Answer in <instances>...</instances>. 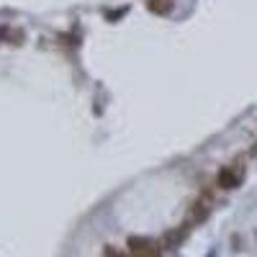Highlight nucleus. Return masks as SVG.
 <instances>
[{
	"instance_id": "nucleus-1",
	"label": "nucleus",
	"mask_w": 257,
	"mask_h": 257,
	"mask_svg": "<svg viewBox=\"0 0 257 257\" xmlns=\"http://www.w3.org/2000/svg\"><path fill=\"white\" fill-rule=\"evenodd\" d=\"M128 252L134 257H162V244L149 237H132L128 239Z\"/></svg>"
},
{
	"instance_id": "nucleus-2",
	"label": "nucleus",
	"mask_w": 257,
	"mask_h": 257,
	"mask_svg": "<svg viewBox=\"0 0 257 257\" xmlns=\"http://www.w3.org/2000/svg\"><path fill=\"white\" fill-rule=\"evenodd\" d=\"M208 213H211V203H208V198H198L196 203L190 206L185 224H188V226H193V224L198 226V224H203V221L208 219Z\"/></svg>"
},
{
	"instance_id": "nucleus-3",
	"label": "nucleus",
	"mask_w": 257,
	"mask_h": 257,
	"mask_svg": "<svg viewBox=\"0 0 257 257\" xmlns=\"http://www.w3.org/2000/svg\"><path fill=\"white\" fill-rule=\"evenodd\" d=\"M242 183V173H237V167H221L216 175V185L224 190H231Z\"/></svg>"
},
{
	"instance_id": "nucleus-4",
	"label": "nucleus",
	"mask_w": 257,
	"mask_h": 257,
	"mask_svg": "<svg viewBox=\"0 0 257 257\" xmlns=\"http://www.w3.org/2000/svg\"><path fill=\"white\" fill-rule=\"evenodd\" d=\"M188 231H190V226H188V224H183V226H178V229L165 231V237H162V247H165V249H175V247H180V244L185 242V237H188Z\"/></svg>"
},
{
	"instance_id": "nucleus-5",
	"label": "nucleus",
	"mask_w": 257,
	"mask_h": 257,
	"mask_svg": "<svg viewBox=\"0 0 257 257\" xmlns=\"http://www.w3.org/2000/svg\"><path fill=\"white\" fill-rule=\"evenodd\" d=\"M170 6H173V0H149V8L155 13H167Z\"/></svg>"
},
{
	"instance_id": "nucleus-6",
	"label": "nucleus",
	"mask_w": 257,
	"mask_h": 257,
	"mask_svg": "<svg viewBox=\"0 0 257 257\" xmlns=\"http://www.w3.org/2000/svg\"><path fill=\"white\" fill-rule=\"evenodd\" d=\"M103 254H105V257H126V252H121V249H116L113 244H105V249H103Z\"/></svg>"
}]
</instances>
